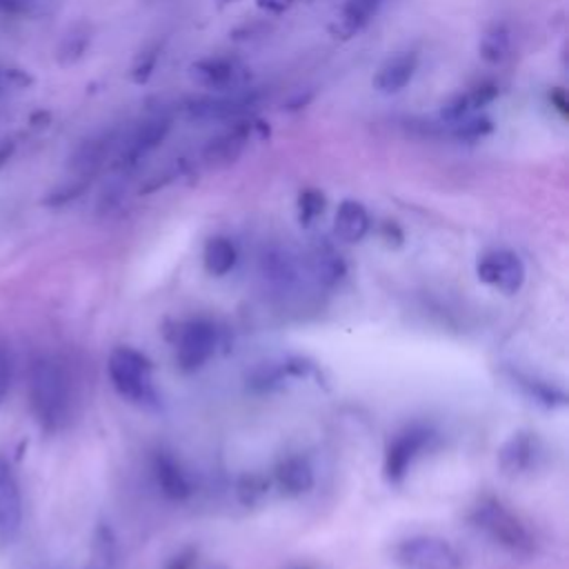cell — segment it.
<instances>
[{"label":"cell","instance_id":"6da1fadb","mask_svg":"<svg viewBox=\"0 0 569 569\" xmlns=\"http://www.w3.org/2000/svg\"><path fill=\"white\" fill-rule=\"evenodd\" d=\"M27 393L31 413L42 431L56 433L67 425L71 416V380L56 356L38 353L31 358Z\"/></svg>","mask_w":569,"mask_h":569},{"label":"cell","instance_id":"7a4b0ae2","mask_svg":"<svg viewBox=\"0 0 569 569\" xmlns=\"http://www.w3.org/2000/svg\"><path fill=\"white\" fill-rule=\"evenodd\" d=\"M471 522L480 529L493 545L505 549L511 556L529 558L536 551V540L525 522L511 513L496 498H480L471 509Z\"/></svg>","mask_w":569,"mask_h":569},{"label":"cell","instance_id":"3957f363","mask_svg":"<svg viewBox=\"0 0 569 569\" xmlns=\"http://www.w3.org/2000/svg\"><path fill=\"white\" fill-rule=\"evenodd\" d=\"M151 360L133 347H116L107 360V373L113 389L129 402L151 407L158 393L151 376Z\"/></svg>","mask_w":569,"mask_h":569},{"label":"cell","instance_id":"277c9868","mask_svg":"<svg viewBox=\"0 0 569 569\" xmlns=\"http://www.w3.org/2000/svg\"><path fill=\"white\" fill-rule=\"evenodd\" d=\"M391 560L400 569H462V553L440 536H409L391 547Z\"/></svg>","mask_w":569,"mask_h":569},{"label":"cell","instance_id":"5b68a950","mask_svg":"<svg viewBox=\"0 0 569 569\" xmlns=\"http://www.w3.org/2000/svg\"><path fill=\"white\" fill-rule=\"evenodd\" d=\"M171 118L164 113L142 120L129 136L120 138L113 153V169L120 173L133 171L147 156H151L169 136Z\"/></svg>","mask_w":569,"mask_h":569},{"label":"cell","instance_id":"8992f818","mask_svg":"<svg viewBox=\"0 0 569 569\" xmlns=\"http://www.w3.org/2000/svg\"><path fill=\"white\" fill-rule=\"evenodd\" d=\"M258 276L278 296H289L302 278V262L284 244H267L258 256Z\"/></svg>","mask_w":569,"mask_h":569},{"label":"cell","instance_id":"52a82bcc","mask_svg":"<svg viewBox=\"0 0 569 569\" xmlns=\"http://www.w3.org/2000/svg\"><path fill=\"white\" fill-rule=\"evenodd\" d=\"M476 273L485 284H489L507 296L518 293L520 287L525 284V264L518 258V253H513L509 249L485 251L478 258Z\"/></svg>","mask_w":569,"mask_h":569},{"label":"cell","instance_id":"ba28073f","mask_svg":"<svg viewBox=\"0 0 569 569\" xmlns=\"http://www.w3.org/2000/svg\"><path fill=\"white\" fill-rule=\"evenodd\" d=\"M218 333L216 327L207 320H191L182 325L178 342H176V358L178 365L187 371L200 369L216 351Z\"/></svg>","mask_w":569,"mask_h":569},{"label":"cell","instance_id":"9c48e42d","mask_svg":"<svg viewBox=\"0 0 569 569\" xmlns=\"http://www.w3.org/2000/svg\"><path fill=\"white\" fill-rule=\"evenodd\" d=\"M258 102L256 91H229L220 96H204L193 98L187 102L184 111L191 120H204V122H222V120H236L240 113L249 111Z\"/></svg>","mask_w":569,"mask_h":569},{"label":"cell","instance_id":"30bf717a","mask_svg":"<svg viewBox=\"0 0 569 569\" xmlns=\"http://www.w3.org/2000/svg\"><path fill=\"white\" fill-rule=\"evenodd\" d=\"M120 144V131L118 129H104L84 142L76 147V151L69 158V171L71 178L89 180L100 171V167L116 153Z\"/></svg>","mask_w":569,"mask_h":569},{"label":"cell","instance_id":"8fae6325","mask_svg":"<svg viewBox=\"0 0 569 569\" xmlns=\"http://www.w3.org/2000/svg\"><path fill=\"white\" fill-rule=\"evenodd\" d=\"M22 529V493L11 462L0 453V547L16 542Z\"/></svg>","mask_w":569,"mask_h":569},{"label":"cell","instance_id":"7c38bea8","mask_svg":"<svg viewBox=\"0 0 569 569\" xmlns=\"http://www.w3.org/2000/svg\"><path fill=\"white\" fill-rule=\"evenodd\" d=\"M429 442V431L422 427H411L396 436V440L387 447L385 453V476L389 482L398 485L405 480L407 471L411 469L413 460Z\"/></svg>","mask_w":569,"mask_h":569},{"label":"cell","instance_id":"4fadbf2b","mask_svg":"<svg viewBox=\"0 0 569 569\" xmlns=\"http://www.w3.org/2000/svg\"><path fill=\"white\" fill-rule=\"evenodd\" d=\"M191 78L204 89L231 91V87H238L242 78V67L233 58L209 56L191 64Z\"/></svg>","mask_w":569,"mask_h":569},{"label":"cell","instance_id":"5bb4252c","mask_svg":"<svg viewBox=\"0 0 569 569\" xmlns=\"http://www.w3.org/2000/svg\"><path fill=\"white\" fill-rule=\"evenodd\" d=\"M251 136V124L249 122H233V127L229 124V129H224L222 133H218L216 138H211L204 149H202V158L209 167H227L231 164L242 149L247 147Z\"/></svg>","mask_w":569,"mask_h":569},{"label":"cell","instance_id":"9a60e30c","mask_svg":"<svg viewBox=\"0 0 569 569\" xmlns=\"http://www.w3.org/2000/svg\"><path fill=\"white\" fill-rule=\"evenodd\" d=\"M416 71H418V53L398 51L378 67L373 76V87L380 93H398L413 80Z\"/></svg>","mask_w":569,"mask_h":569},{"label":"cell","instance_id":"2e32d148","mask_svg":"<svg viewBox=\"0 0 569 569\" xmlns=\"http://www.w3.org/2000/svg\"><path fill=\"white\" fill-rule=\"evenodd\" d=\"M305 264L309 276L322 287H336L347 273V264L342 256L329 242H316L309 249Z\"/></svg>","mask_w":569,"mask_h":569},{"label":"cell","instance_id":"e0dca14e","mask_svg":"<svg viewBox=\"0 0 569 569\" xmlns=\"http://www.w3.org/2000/svg\"><path fill=\"white\" fill-rule=\"evenodd\" d=\"M536 456H538L536 436L529 431H518L500 447L498 467L509 476H518L531 469Z\"/></svg>","mask_w":569,"mask_h":569},{"label":"cell","instance_id":"ac0fdd59","mask_svg":"<svg viewBox=\"0 0 569 569\" xmlns=\"http://www.w3.org/2000/svg\"><path fill=\"white\" fill-rule=\"evenodd\" d=\"M371 229L369 211L358 200H342L333 218V231L342 242H360Z\"/></svg>","mask_w":569,"mask_h":569},{"label":"cell","instance_id":"d6986e66","mask_svg":"<svg viewBox=\"0 0 569 569\" xmlns=\"http://www.w3.org/2000/svg\"><path fill=\"white\" fill-rule=\"evenodd\" d=\"M496 96H498V87L491 84V82H482L473 89H467V91L453 96L449 102H445V107L440 111V118L447 124V122H456L460 118L473 116L480 107L489 104Z\"/></svg>","mask_w":569,"mask_h":569},{"label":"cell","instance_id":"ffe728a7","mask_svg":"<svg viewBox=\"0 0 569 569\" xmlns=\"http://www.w3.org/2000/svg\"><path fill=\"white\" fill-rule=\"evenodd\" d=\"M153 476L160 491L171 500H184L191 496V482L182 467L167 453H158L153 460Z\"/></svg>","mask_w":569,"mask_h":569},{"label":"cell","instance_id":"44dd1931","mask_svg":"<svg viewBox=\"0 0 569 569\" xmlns=\"http://www.w3.org/2000/svg\"><path fill=\"white\" fill-rule=\"evenodd\" d=\"M276 482L287 496L307 493L313 487V469L300 456H289L276 467Z\"/></svg>","mask_w":569,"mask_h":569},{"label":"cell","instance_id":"7402d4cb","mask_svg":"<svg viewBox=\"0 0 569 569\" xmlns=\"http://www.w3.org/2000/svg\"><path fill=\"white\" fill-rule=\"evenodd\" d=\"M236 262H238V249H236L231 238H227V236H211L204 242L202 264H204L209 276L222 278V276H227L236 267Z\"/></svg>","mask_w":569,"mask_h":569},{"label":"cell","instance_id":"603a6c76","mask_svg":"<svg viewBox=\"0 0 569 569\" xmlns=\"http://www.w3.org/2000/svg\"><path fill=\"white\" fill-rule=\"evenodd\" d=\"M511 29L505 22L491 24L480 38V56L489 64H500L511 56Z\"/></svg>","mask_w":569,"mask_h":569},{"label":"cell","instance_id":"cb8c5ba5","mask_svg":"<svg viewBox=\"0 0 569 569\" xmlns=\"http://www.w3.org/2000/svg\"><path fill=\"white\" fill-rule=\"evenodd\" d=\"M89 42H91V29H89L87 24H76V27H71V29L62 36V40H60V44H58V51H56L58 62L64 64V67L78 62V60L84 56Z\"/></svg>","mask_w":569,"mask_h":569},{"label":"cell","instance_id":"d4e9b609","mask_svg":"<svg viewBox=\"0 0 569 569\" xmlns=\"http://www.w3.org/2000/svg\"><path fill=\"white\" fill-rule=\"evenodd\" d=\"M382 0H347L340 11V29L345 33H353L362 29L378 11Z\"/></svg>","mask_w":569,"mask_h":569},{"label":"cell","instance_id":"484cf974","mask_svg":"<svg viewBox=\"0 0 569 569\" xmlns=\"http://www.w3.org/2000/svg\"><path fill=\"white\" fill-rule=\"evenodd\" d=\"M449 124V133L456 138V140H465V142H471V140H480L485 136L491 133L493 129V122L491 118L487 116H467V118H460L456 122H447Z\"/></svg>","mask_w":569,"mask_h":569},{"label":"cell","instance_id":"4316f807","mask_svg":"<svg viewBox=\"0 0 569 569\" xmlns=\"http://www.w3.org/2000/svg\"><path fill=\"white\" fill-rule=\"evenodd\" d=\"M325 193L318 189H305L298 196V218L302 224H311L325 211Z\"/></svg>","mask_w":569,"mask_h":569},{"label":"cell","instance_id":"83f0119b","mask_svg":"<svg viewBox=\"0 0 569 569\" xmlns=\"http://www.w3.org/2000/svg\"><path fill=\"white\" fill-rule=\"evenodd\" d=\"M11 378H13V358L7 342L0 340V407L4 405L11 391Z\"/></svg>","mask_w":569,"mask_h":569},{"label":"cell","instance_id":"f1b7e54d","mask_svg":"<svg viewBox=\"0 0 569 569\" xmlns=\"http://www.w3.org/2000/svg\"><path fill=\"white\" fill-rule=\"evenodd\" d=\"M264 489H267V485H264L260 478H256V476H244V478L240 480V485H238V493L244 496V498H242L244 505L258 502V500L264 496Z\"/></svg>","mask_w":569,"mask_h":569},{"label":"cell","instance_id":"f546056e","mask_svg":"<svg viewBox=\"0 0 569 569\" xmlns=\"http://www.w3.org/2000/svg\"><path fill=\"white\" fill-rule=\"evenodd\" d=\"M158 47L156 49H151V51H144L138 60H136V64H133V71H131V78L136 80V82H144L149 76H151V71H153V67H156V62H158Z\"/></svg>","mask_w":569,"mask_h":569},{"label":"cell","instance_id":"4dcf8cb0","mask_svg":"<svg viewBox=\"0 0 569 569\" xmlns=\"http://www.w3.org/2000/svg\"><path fill=\"white\" fill-rule=\"evenodd\" d=\"M29 4H31V0H0V11L18 13V11H24Z\"/></svg>","mask_w":569,"mask_h":569},{"label":"cell","instance_id":"1f68e13d","mask_svg":"<svg viewBox=\"0 0 569 569\" xmlns=\"http://www.w3.org/2000/svg\"><path fill=\"white\" fill-rule=\"evenodd\" d=\"M284 2H287V4H289V2H291V0H284Z\"/></svg>","mask_w":569,"mask_h":569}]
</instances>
